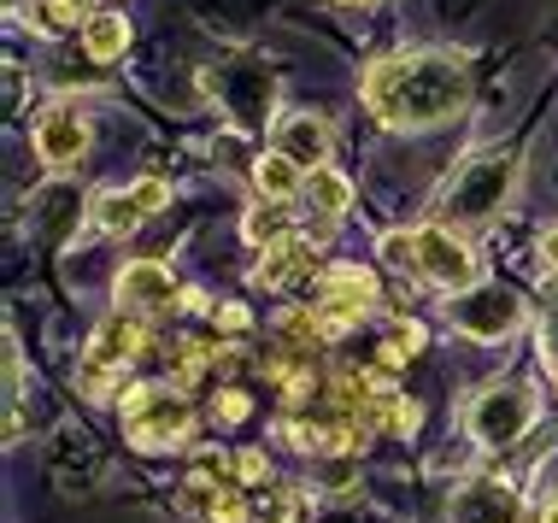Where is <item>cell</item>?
I'll return each mask as SVG.
<instances>
[{"instance_id":"6da1fadb","label":"cell","mask_w":558,"mask_h":523,"mask_svg":"<svg viewBox=\"0 0 558 523\" xmlns=\"http://www.w3.org/2000/svg\"><path fill=\"white\" fill-rule=\"evenodd\" d=\"M471 100V71L459 53H388L365 65V107L376 112V124L388 130H429L447 124L452 112H464Z\"/></svg>"},{"instance_id":"7a4b0ae2","label":"cell","mask_w":558,"mask_h":523,"mask_svg":"<svg viewBox=\"0 0 558 523\" xmlns=\"http://www.w3.org/2000/svg\"><path fill=\"white\" fill-rule=\"evenodd\" d=\"M518 154H476L464 159L459 171L447 177L441 188V223H452V230H464V223H488L506 212L511 188H518Z\"/></svg>"},{"instance_id":"3957f363","label":"cell","mask_w":558,"mask_h":523,"mask_svg":"<svg viewBox=\"0 0 558 523\" xmlns=\"http://www.w3.org/2000/svg\"><path fill=\"white\" fill-rule=\"evenodd\" d=\"M124 436L147 453H171L194 436V406L183 388H165V382H135L124 394Z\"/></svg>"},{"instance_id":"277c9868","label":"cell","mask_w":558,"mask_h":523,"mask_svg":"<svg viewBox=\"0 0 558 523\" xmlns=\"http://www.w3.org/2000/svg\"><path fill=\"white\" fill-rule=\"evenodd\" d=\"M535 417H541V394L530 382H494L471 400L464 424H471V436L488 447V453H506V447H518L535 429Z\"/></svg>"},{"instance_id":"5b68a950","label":"cell","mask_w":558,"mask_h":523,"mask_svg":"<svg viewBox=\"0 0 558 523\" xmlns=\"http://www.w3.org/2000/svg\"><path fill=\"white\" fill-rule=\"evenodd\" d=\"M530 318L518 289H500V282H476L464 294H447V324L471 341H511Z\"/></svg>"},{"instance_id":"8992f818","label":"cell","mask_w":558,"mask_h":523,"mask_svg":"<svg viewBox=\"0 0 558 523\" xmlns=\"http://www.w3.org/2000/svg\"><path fill=\"white\" fill-rule=\"evenodd\" d=\"M142 348H147V324H142V318H130V312L107 318L95 336H88V348H83V365H77L83 394H88V400L112 394V382L124 377V365H130Z\"/></svg>"},{"instance_id":"52a82bcc","label":"cell","mask_w":558,"mask_h":523,"mask_svg":"<svg viewBox=\"0 0 558 523\" xmlns=\"http://www.w3.org/2000/svg\"><path fill=\"white\" fill-rule=\"evenodd\" d=\"M312 312H318L324 341L347 336L359 318H371V312H376V277H371V271H359V265H336V271H324Z\"/></svg>"},{"instance_id":"ba28073f","label":"cell","mask_w":558,"mask_h":523,"mask_svg":"<svg viewBox=\"0 0 558 523\" xmlns=\"http://www.w3.org/2000/svg\"><path fill=\"white\" fill-rule=\"evenodd\" d=\"M417 277L435 282V289H447V294H464V289H476L482 265L452 223H424V230H417Z\"/></svg>"},{"instance_id":"9c48e42d","label":"cell","mask_w":558,"mask_h":523,"mask_svg":"<svg viewBox=\"0 0 558 523\" xmlns=\"http://www.w3.org/2000/svg\"><path fill=\"white\" fill-rule=\"evenodd\" d=\"M447 523H523V500L506 476L494 471H476L452 488L447 500Z\"/></svg>"},{"instance_id":"30bf717a","label":"cell","mask_w":558,"mask_h":523,"mask_svg":"<svg viewBox=\"0 0 558 523\" xmlns=\"http://www.w3.org/2000/svg\"><path fill=\"white\" fill-rule=\"evenodd\" d=\"M36 154L48 171H77L88 154V124L77 107H48L36 118Z\"/></svg>"},{"instance_id":"8fae6325","label":"cell","mask_w":558,"mask_h":523,"mask_svg":"<svg viewBox=\"0 0 558 523\" xmlns=\"http://www.w3.org/2000/svg\"><path fill=\"white\" fill-rule=\"evenodd\" d=\"M177 306V282L165 265L154 259H135L124 265V277H118V312H130V318H159V312H171Z\"/></svg>"},{"instance_id":"7c38bea8","label":"cell","mask_w":558,"mask_h":523,"mask_svg":"<svg viewBox=\"0 0 558 523\" xmlns=\"http://www.w3.org/2000/svg\"><path fill=\"white\" fill-rule=\"evenodd\" d=\"M318 265V242L312 235H282V242H270V247H259V265H253V282L259 289H289V282H300Z\"/></svg>"},{"instance_id":"4fadbf2b","label":"cell","mask_w":558,"mask_h":523,"mask_svg":"<svg viewBox=\"0 0 558 523\" xmlns=\"http://www.w3.org/2000/svg\"><path fill=\"white\" fill-rule=\"evenodd\" d=\"M277 154H289L300 171H324V159H329V124L324 118H312V112H294V118H282V130H277Z\"/></svg>"},{"instance_id":"5bb4252c","label":"cell","mask_w":558,"mask_h":523,"mask_svg":"<svg viewBox=\"0 0 558 523\" xmlns=\"http://www.w3.org/2000/svg\"><path fill=\"white\" fill-rule=\"evenodd\" d=\"M29 223H36L41 235H53V242H65V235L83 223V200H77V188L48 183V188L36 194V206H29Z\"/></svg>"},{"instance_id":"9a60e30c","label":"cell","mask_w":558,"mask_h":523,"mask_svg":"<svg viewBox=\"0 0 558 523\" xmlns=\"http://www.w3.org/2000/svg\"><path fill=\"white\" fill-rule=\"evenodd\" d=\"M253 188H259L265 200H294V194L306 188V171H300L289 154H277V147H270V154L253 159Z\"/></svg>"},{"instance_id":"2e32d148","label":"cell","mask_w":558,"mask_h":523,"mask_svg":"<svg viewBox=\"0 0 558 523\" xmlns=\"http://www.w3.org/2000/svg\"><path fill=\"white\" fill-rule=\"evenodd\" d=\"M88 218H95V230L100 235H130L135 223H142L147 212H142V200H135V194L124 188H107V194H95V206H88Z\"/></svg>"},{"instance_id":"e0dca14e","label":"cell","mask_w":558,"mask_h":523,"mask_svg":"<svg viewBox=\"0 0 558 523\" xmlns=\"http://www.w3.org/2000/svg\"><path fill=\"white\" fill-rule=\"evenodd\" d=\"M130 48V19L124 12H95V19L83 24V53L88 59H118Z\"/></svg>"},{"instance_id":"ac0fdd59","label":"cell","mask_w":558,"mask_h":523,"mask_svg":"<svg viewBox=\"0 0 558 523\" xmlns=\"http://www.w3.org/2000/svg\"><path fill=\"white\" fill-rule=\"evenodd\" d=\"M289 206L294 200H259L247 218H241V230H247V242L253 247H270V242H282V235H294V218H289Z\"/></svg>"},{"instance_id":"d6986e66","label":"cell","mask_w":558,"mask_h":523,"mask_svg":"<svg viewBox=\"0 0 558 523\" xmlns=\"http://www.w3.org/2000/svg\"><path fill=\"white\" fill-rule=\"evenodd\" d=\"M306 200H312V212H318V218H341L347 206H353V183H347L341 171L324 166V171L306 177Z\"/></svg>"},{"instance_id":"ffe728a7","label":"cell","mask_w":558,"mask_h":523,"mask_svg":"<svg viewBox=\"0 0 558 523\" xmlns=\"http://www.w3.org/2000/svg\"><path fill=\"white\" fill-rule=\"evenodd\" d=\"M77 24H88L77 0H36V7H29V29H41V36H65V29H77Z\"/></svg>"},{"instance_id":"44dd1931","label":"cell","mask_w":558,"mask_h":523,"mask_svg":"<svg viewBox=\"0 0 558 523\" xmlns=\"http://www.w3.org/2000/svg\"><path fill=\"white\" fill-rule=\"evenodd\" d=\"M294 518H300V495H294V488L265 483L259 506H253V523H294Z\"/></svg>"},{"instance_id":"7402d4cb","label":"cell","mask_w":558,"mask_h":523,"mask_svg":"<svg viewBox=\"0 0 558 523\" xmlns=\"http://www.w3.org/2000/svg\"><path fill=\"white\" fill-rule=\"evenodd\" d=\"M218 348L213 341H183V348H177V382H201V370L206 365H218Z\"/></svg>"},{"instance_id":"603a6c76","label":"cell","mask_w":558,"mask_h":523,"mask_svg":"<svg viewBox=\"0 0 558 523\" xmlns=\"http://www.w3.org/2000/svg\"><path fill=\"white\" fill-rule=\"evenodd\" d=\"M412 353H424V324L400 318L395 330H388V341H383V358H388V365H400V358H412Z\"/></svg>"},{"instance_id":"cb8c5ba5","label":"cell","mask_w":558,"mask_h":523,"mask_svg":"<svg viewBox=\"0 0 558 523\" xmlns=\"http://www.w3.org/2000/svg\"><path fill=\"white\" fill-rule=\"evenodd\" d=\"M376 424H383L388 436H412V429L424 424V406H417V400H395V394H388V400H383V417H376Z\"/></svg>"},{"instance_id":"d4e9b609","label":"cell","mask_w":558,"mask_h":523,"mask_svg":"<svg viewBox=\"0 0 558 523\" xmlns=\"http://www.w3.org/2000/svg\"><path fill=\"white\" fill-rule=\"evenodd\" d=\"M383 265H395V271H417V230H388L383 235Z\"/></svg>"},{"instance_id":"484cf974","label":"cell","mask_w":558,"mask_h":523,"mask_svg":"<svg viewBox=\"0 0 558 523\" xmlns=\"http://www.w3.org/2000/svg\"><path fill=\"white\" fill-rule=\"evenodd\" d=\"M130 194H135V200H142V212H159V206L171 200V188H165L159 177H142V183H135Z\"/></svg>"},{"instance_id":"4316f807","label":"cell","mask_w":558,"mask_h":523,"mask_svg":"<svg viewBox=\"0 0 558 523\" xmlns=\"http://www.w3.org/2000/svg\"><path fill=\"white\" fill-rule=\"evenodd\" d=\"M541 358L558 370V301L547 306V318H541Z\"/></svg>"},{"instance_id":"83f0119b","label":"cell","mask_w":558,"mask_h":523,"mask_svg":"<svg viewBox=\"0 0 558 523\" xmlns=\"http://www.w3.org/2000/svg\"><path fill=\"white\" fill-rule=\"evenodd\" d=\"M235 471H241V483H265V476H270V465H265V453H259V447L235 453Z\"/></svg>"},{"instance_id":"f1b7e54d","label":"cell","mask_w":558,"mask_h":523,"mask_svg":"<svg viewBox=\"0 0 558 523\" xmlns=\"http://www.w3.org/2000/svg\"><path fill=\"white\" fill-rule=\"evenodd\" d=\"M218 417H230V424H235V417H247V394L223 388V394H218Z\"/></svg>"},{"instance_id":"f546056e","label":"cell","mask_w":558,"mask_h":523,"mask_svg":"<svg viewBox=\"0 0 558 523\" xmlns=\"http://www.w3.org/2000/svg\"><path fill=\"white\" fill-rule=\"evenodd\" d=\"M541 265H547V271L558 277V230H547V235H541Z\"/></svg>"},{"instance_id":"4dcf8cb0","label":"cell","mask_w":558,"mask_h":523,"mask_svg":"<svg viewBox=\"0 0 558 523\" xmlns=\"http://www.w3.org/2000/svg\"><path fill=\"white\" fill-rule=\"evenodd\" d=\"M218 324H223V330H247L253 318H247V306H223V312H218Z\"/></svg>"},{"instance_id":"1f68e13d","label":"cell","mask_w":558,"mask_h":523,"mask_svg":"<svg viewBox=\"0 0 558 523\" xmlns=\"http://www.w3.org/2000/svg\"><path fill=\"white\" fill-rule=\"evenodd\" d=\"M541 523H558V500H547V506H541Z\"/></svg>"},{"instance_id":"d6a6232c","label":"cell","mask_w":558,"mask_h":523,"mask_svg":"<svg viewBox=\"0 0 558 523\" xmlns=\"http://www.w3.org/2000/svg\"><path fill=\"white\" fill-rule=\"evenodd\" d=\"M353 7H371V0H353Z\"/></svg>"}]
</instances>
